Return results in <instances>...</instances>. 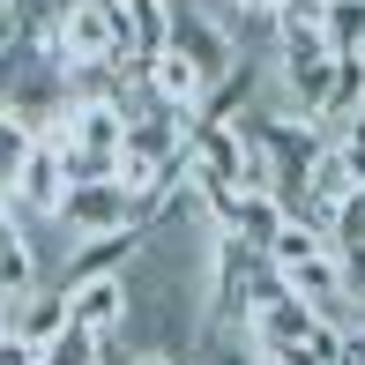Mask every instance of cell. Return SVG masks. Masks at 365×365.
Instances as JSON below:
<instances>
[{
    "mask_svg": "<svg viewBox=\"0 0 365 365\" xmlns=\"http://www.w3.org/2000/svg\"><path fill=\"white\" fill-rule=\"evenodd\" d=\"M68 187H75V179H68V164H60V149H53V142H30V157L15 164V179H8V194H0V202H8L23 224H30V217H53V224H60Z\"/></svg>",
    "mask_w": 365,
    "mask_h": 365,
    "instance_id": "obj_1",
    "label": "cell"
},
{
    "mask_svg": "<svg viewBox=\"0 0 365 365\" xmlns=\"http://www.w3.org/2000/svg\"><path fill=\"white\" fill-rule=\"evenodd\" d=\"M60 224H68L75 239H97V231L142 224V202L120 187V172H112V179H75V187H68V202H60Z\"/></svg>",
    "mask_w": 365,
    "mask_h": 365,
    "instance_id": "obj_2",
    "label": "cell"
},
{
    "mask_svg": "<svg viewBox=\"0 0 365 365\" xmlns=\"http://www.w3.org/2000/svg\"><path fill=\"white\" fill-rule=\"evenodd\" d=\"M127 313H135V276H127V269L68 284V321L97 328V336H120V321H127Z\"/></svg>",
    "mask_w": 365,
    "mask_h": 365,
    "instance_id": "obj_3",
    "label": "cell"
},
{
    "mask_svg": "<svg viewBox=\"0 0 365 365\" xmlns=\"http://www.w3.org/2000/svg\"><path fill=\"white\" fill-rule=\"evenodd\" d=\"M142 90L157 97V105H172V112H202V97H209V82H202V68H194L187 53H149L142 60Z\"/></svg>",
    "mask_w": 365,
    "mask_h": 365,
    "instance_id": "obj_4",
    "label": "cell"
},
{
    "mask_svg": "<svg viewBox=\"0 0 365 365\" xmlns=\"http://www.w3.org/2000/svg\"><path fill=\"white\" fill-rule=\"evenodd\" d=\"M142 239H149L142 224H120V231H97V239H75L68 276H60V284H82V276H112V269H135Z\"/></svg>",
    "mask_w": 365,
    "mask_h": 365,
    "instance_id": "obj_5",
    "label": "cell"
},
{
    "mask_svg": "<svg viewBox=\"0 0 365 365\" xmlns=\"http://www.w3.org/2000/svg\"><path fill=\"white\" fill-rule=\"evenodd\" d=\"M8 328L15 336H30V343H45V336H60L68 328V284H30V291H15L8 298Z\"/></svg>",
    "mask_w": 365,
    "mask_h": 365,
    "instance_id": "obj_6",
    "label": "cell"
},
{
    "mask_svg": "<svg viewBox=\"0 0 365 365\" xmlns=\"http://www.w3.org/2000/svg\"><path fill=\"white\" fill-rule=\"evenodd\" d=\"M321 38L336 53H365V0H321Z\"/></svg>",
    "mask_w": 365,
    "mask_h": 365,
    "instance_id": "obj_7",
    "label": "cell"
},
{
    "mask_svg": "<svg viewBox=\"0 0 365 365\" xmlns=\"http://www.w3.org/2000/svg\"><path fill=\"white\" fill-rule=\"evenodd\" d=\"M97 343H105V336H97V328L68 321V328H60V336H45V343H38V365H97Z\"/></svg>",
    "mask_w": 365,
    "mask_h": 365,
    "instance_id": "obj_8",
    "label": "cell"
},
{
    "mask_svg": "<svg viewBox=\"0 0 365 365\" xmlns=\"http://www.w3.org/2000/svg\"><path fill=\"white\" fill-rule=\"evenodd\" d=\"M30 142H38V135H30V127L15 120L8 105H0V194H8V179H15V164L30 157Z\"/></svg>",
    "mask_w": 365,
    "mask_h": 365,
    "instance_id": "obj_9",
    "label": "cell"
},
{
    "mask_svg": "<svg viewBox=\"0 0 365 365\" xmlns=\"http://www.w3.org/2000/svg\"><path fill=\"white\" fill-rule=\"evenodd\" d=\"M0 365H38V343L15 336V328H0Z\"/></svg>",
    "mask_w": 365,
    "mask_h": 365,
    "instance_id": "obj_10",
    "label": "cell"
},
{
    "mask_svg": "<svg viewBox=\"0 0 365 365\" xmlns=\"http://www.w3.org/2000/svg\"><path fill=\"white\" fill-rule=\"evenodd\" d=\"M127 365H187V358H179L172 343H149V351H135V358H127Z\"/></svg>",
    "mask_w": 365,
    "mask_h": 365,
    "instance_id": "obj_11",
    "label": "cell"
},
{
    "mask_svg": "<svg viewBox=\"0 0 365 365\" xmlns=\"http://www.w3.org/2000/svg\"><path fill=\"white\" fill-rule=\"evenodd\" d=\"M358 321H365V298H358Z\"/></svg>",
    "mask_w": 365,
    "mask_h": 365,
    "instance_id": "obj_12",
    "label": "cell"
},
{
    "mask_svg": "<svg viewBox=\"0 0 365 365\" xmlns=\"http://www.w3.org/2000/svg\"><path fill=\"white\" fill-rule=\"evenodd\" d=\"M187 365H209V358H187Z\"/></svg>",
    "mask_w": 365,
    "mask_h": 365,
    "instance_id": "obj_13",
    "label": "cell"
},
{
    "mask_svg": "<svg viewBox=\"0 0 365 365\" xmlns=\"http://www.w3.org/2000/svg\"><path fill=\"white\" fill-rule=\"evenodd\" d=\"M358 194H365V187H358Z\"/></svg>",
    "mask_w": 365,
    "mask_h": 365,
    "instance_id": "obj_14",
    "label": "cell"
}]
</instances>
